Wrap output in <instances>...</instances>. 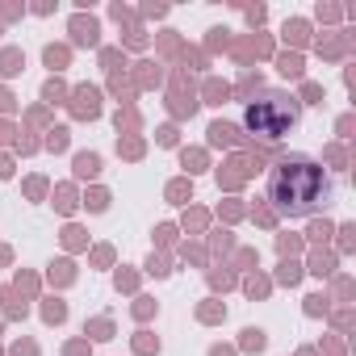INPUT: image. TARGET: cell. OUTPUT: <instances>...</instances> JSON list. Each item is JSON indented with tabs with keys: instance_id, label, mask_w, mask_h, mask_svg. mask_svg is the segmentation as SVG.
<instances>
[{
	"instance_id": "cell-1",
	"label": "cell",
	"mask_w": 356,
	"mask_h": 356,
	"mask_svg": "<svg viewBox=\"0 0 356 356\" xmlns=\"http://www.w3.org/2000/svg\"><path fill=\"white\" fill-rule=\"evenodd\" d=\"M331 176L310 155H285L268 176V202L281 218H306L318 214L331 202Z\"/></svg>"
},
{
	"instance_id": "cell-2",
	"label": "cell",
	"mask_w": 356,
	"mask_h": 356,
	"mask_svg": "<svg viewBox=\"0 0 356 356\" xmlns=\"http://www.w3.org/2000/svg\"><path fill=\"white\" fill-rule=\"evenodd\" d=\"M298 118H302L298 101H293L289 92H277V88H268V92H260L256 101L243 105V126H248L252 134L268 138V143L285 138V134L298 126Z\"/></svg>"
}]
</instances>
